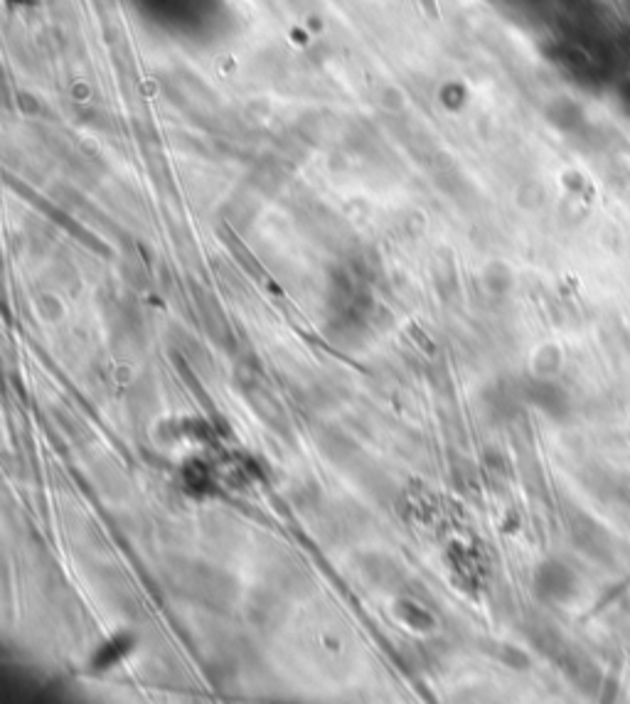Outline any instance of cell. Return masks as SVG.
I'll use <instances>...</instances> for the list:
<instances>
[{
	"instance_id": "obj_1",
	"label": "cell",
	"mask_w": 630,
	"mask_h": 704,
	"mask_svg": "<svg viewBox=\"0 0 630 704\" xmlns=\"http://www.w3.org/2000/svg\"><path fill=\"white\" fill-rule=\"evenodd\" d=\"M537 591L542 599H567L571 591V574L562 564H544L537 572Z\"/></svg>"
}]
</instances>
